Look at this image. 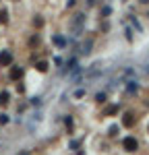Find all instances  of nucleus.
<instances>
[{
	"label": "nucleus",
	"instance_id": "obj_1",
	"mask_svg": "<svg viewBox=\"0 0 149 155\" xmlns=\"http://www.w3.org/2000/svg\"><path fill=\"white\" fill-rule=\"evenodd\" d=\"M83 25H85V15H83V12H77L73 19H71V29L79 35V33L83 31Z\"/></svg>",
	"mask_w": 149,
	"mask_h": 155
},
{
	"label": "nucleus",
	"instance_id": "obj_2",
	"mask_svg": "<svg viewBox=\"0 0 149 155\" xmlns=\"http://www.w3.org/2000/svg\"><path fill=\"white\" fill-rule=\"evenodd\" d=\"M122 147L128 151V153H133V151H137V149H139V143H137L135 137H126V139L122 141Z\"/></svg>",
	"mask_w": 149,
	"mask_h": 155
},
{
	"label": "nucleus",
	"instance_id": "obj_3",
	"mask_svg": "<svg viewBox=\"0 0 149 155\" xmlns=\"http://www.w3.org/2000/svg\"><path fill=\"white\" fill-rule=\"evenodd\" d=\"M11 62H12V54L8 50H4L0 54V66H11Z\"/></svg>",
	"mask_w": 149,
	"mask_h": 155
},
{
	"label": "nucleus",
	"instance_id": "obj_4",
	"mask_svg": "<svg viewBox=\"0 0 149 155\" xmlns=\"http://www.w3.org/2000/svg\"><path fill=\"white\" fill-rule=\"evenodd\" d=\"M122 124H124V126H128V128H131V126L135 124V116H133L131 112H126V114H124V118H122Z\"/></svg>",
	"mask_w": 149,
	"mask_h": 155
},
{
	"label": "nucleus",
	"instance_id": "obj_5",
	"mask_svg": "<svg viewBox=\"0 0 149 155\" xmlns=\"http://www.w3.org/2000/svg\"><path fill=\"white\" fill-rule=\"evenodd\" d=\"M91 46H93V39H87L85 44H83V46H81V54H91Z\"/></svg>",
	"mask_w": 149,
	"mask_h": 155
},
{
	"label": "nucleus",
	"instance_id": "obj_6",
	"mask_svg": "<svg viewBox=\"0 0 149 155\" xmlns=\"http://www.w3.org/2000/svg\"><path fill=\"white\" fill-rule=\"evenodd\" d=\"M35 68L39 72H46V71H48V62H46V60H39V62L35 64Z\"/></svg>",
	"mask_w": 149,
	"mask_h": 155
},
{
	"label": "nucleus",
	"instance_id": "obj_7",
	"mask_svg": "<svg viewBox=\"0 0 149 155\" xmlns=\"http://www.w3.org/2000/svg\"><path fill=\"white\" fill-rule=\"evenodd\" d=\"M126 91H128V93H137V91H139V85H137L135 81H128V87H126Z\"/></svg>",
	"mask_w": 149,
	"mask_h": 155
},
{
	"label": "nucleus",
	"instance_id": "obj_8",
	"mask_svg": "<svg viewBox=\"0 0 149 155\" xmlns=\"http://www.w3.org/2000/svg\"><path fill=\"white\" fill-rule=\"evenodd\" d=\"M23 74V71L21 68H17V66H12V71H11V79H19Z\"/></svg>",
	"mask_w": 149,
	"mask_h": 155
},
{
	"label": "nucleus",
	"instance_id": "obj_9",
	"mask_svg": "<svg viewBox=\"0 0 149 155\" xmlns=\"http://www.w3.org/2000/svg\"><path fill=\"white\" fill-rule=\"evenodd\" d=\"M116 112H118V106H108L104 114H106V116H112V114H116Z\"/></svg>",
	"mask_w": 149,
	"mask_h": 155
},
{
	"label": "nucleus",
	"instance_id": "obj_10",
	"mask_svg": "<svg viewBox=\"0 0 149 155\" xmlns=\"http://www.w3.org/2000/svg\"><path fill=\"white\" fill-rule=\"evenodd\" d=\"M0 104H2V106L8 104V91H2V93H0Z\"/></svg>",
	"mask_w": 149,
	"mask_h": 155
},
{
	"label": "nucleus",
	"instance_id": "obj_11",
	"mask_svg": "<svg viewBox=\"0 0 149 155\" xmlns=\"http://www.w3.org/2000/svg\"><path fill=\"white\" fill-rule=\"evenodd\" d=\"M131 23L135 25V27H137V29H139V31H141V29H143V27H141V23H139V21H137L135 17H131Z\"/></svg>",
	"mask_w": 149,
	"mask_h": 155
},
{
	"label": "nucleus",
	"instance_id": "obj_12",
	"mask_svg": "<svg viewBox=\"0 0 149 155\" xmlns=\"http://www.w3.org/2000/svg\"><path fill=\"white\" fill-rule=\"evenodd\" d=\"M54 41H56V44H58V46H64V44H66V41H64V39H62V37H54Z\"/></svg>",
	"mask_w": 149,
	"mask_h": 155
},
{
	"label": "nucleus",
	"instance_id": "obj_13",
	"mask_svg": "<svg viewBox=\"0 0 149 155\" xmlns=\"http://www.w3.org/2000/svg\"><path fill=\"white\" fill-rule=\"evenodd\" d=\"M95 99H98V101H106V93H98Z\"/></svg>",
	"mask_w": 149,
	"mask_h": 155
},
{
	"label": "nucleus",
	"instance_id": "obj_14",
	"mask_svg": "<svg viewBox=\"0 0 149 155\" xmlns=\"http://www.w3.org/2000/svg\"><path fill=\"white\" fill-rule=\"evenodd\" d=\"M0 21L6 23V11H0Z\"/></svg>",
	"mask_w": 149,
	"mask_h": 155
},
{
	"label": "nucleus",
	"instance_id": "obj_15",
	"mask_svg": "<svg viewBox=\"0 0 149 155\" xmlns=\"http://www.w3.org/2000/svg\"><path fill=\"white\" fill-rule=\"evenodd\" d=\"M8 118H6V114H0V124H6Z\"/></svg>",
	"mask_w": 149,
	"mask_h": 155
},
{
	"label": "nucleus",
	"instance_id": "obj_16",
	"mask_svg": "<svg viewBox=\"0 0 149 155\" xmlns=\"http://www.w3.org/2000/svg\"><path fill=\"white\" fill-rule=\"evenodd\" d=\"M85 95V91H83V89H79V91H74V97H83Z\"/></svg>",
	"mask_w": 149,
	"mask_h": 155
},
{
	"label": "nucleus",
	"instance_id": "obj_17",
	"mask_svg": "<svg viewBox=\"0 0 149 155\" xmlns=\"http://www.w3.org/2000/svg\"><path fill=\"white\" fill-rule=\"evenodd\" d=\"M33 25H37V27H41V25H44V21H41V19H33Z\"/></svg>",
	"mask_w": 149,
	"mask_h": 155
},
{
	"label": "nucleus",
	"instance_id": "obj_18",
	"mask_svg": "<svg viewBox=\"0 0 149 155\" xmlns=\"http://www.w3.org/2000/svg\"><path fill=\"white\" fill-rule=\"evenodd\" d=\"M116 132H118V126H112V128H110V134H112V137H114Z\"/></svg>",
	"mask_w": 149,
	"mask_h": 155
},
{
	"label": "nucleus",
	"instance_id": "obj_19",
	"mask_svg": "<svg viewBox=\"0 0 149 155\" xmlns=\"http://www.w3.org/2000/svg\"><path fill=\"white\" fill-rule=\"evenodd\" d=\"M139 2H141V4H149V0H139Z\"/></svg>",
	"mask_w": 149,
	"mask_h": 155
},
{
	"label": "nucleus",
	"instance_id": "obj_20",
	"mask_svg": "<svg viewBox=\"0 0 149 155\" xmlns=\"http://www.w3.org/2000/svg\"><path fill=\"white\" fill-rule=\"evenodd\" d=\"M93 2H95V0H87V4H89V6H91V4H93Z\"/></svg>",
	"mask_w": 149,
	"mask_h": 155
},
{
	"label": "nucleus",
	"instance_id": "obj_21",
	"mask_svg": "<svg viewBox=\"0 0 149 155\" xmlns=\"http://www.w3.org/2000/svg\"><path fill=\"white\" fill-rule=\"evenodd\" d=\"M19 155H29V153H27V151H23V153H19Z\"/></svg>",
	"mask_w": 149,
	"mask_h": 155
},
{
	"label": "nucleus",
	"instance_id": "obj_22",
	"mask_svg": "<svg viewBox=\"0 0 149 155\" xmlns=\"http://www.w3.org/2000/svg\"><path fill=\"white\" fill-rule=\"evenodd\" d=\"M147 71H149V66H147Z\"/></svg>",
	"mask_w": 149,
	"mask_h": 155
}]
</instances>
